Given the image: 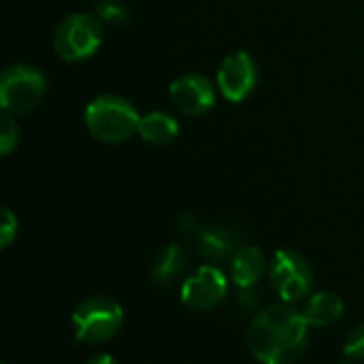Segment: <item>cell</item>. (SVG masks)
I'll return each mask as SVG.
<instances>
[{
	"instance_id": "obj_2",
	"label": "cell",
	"mask_w": 364,
	"mask_h": 364,
	"mask_svg": "<svg viewBox=\"0 0 364 364\" xmlns=\"http://www.w3.org/2000/svg\"><path fill=\"white\" fill-rule=\"evenodd\" d=\"M85 126L90 134L107 145H119L139 134V124L141 115L132 107L130 100L115 96V94H105L94 98L85 107Z\"/></svg>"
},
{
	"instance_id": "obj_7",
	"label": "cell",
	"mask_w": 364,
	"mask_h": 364,
	"mask_svg": "<svg viewBox=\"0 0 364 364\" xmlns=\"http://www.w3.org/2000/svg\"><path fill=\"white\" fill-rule=\"evenodd\" d=\"M228 296V277L215 264L198 267L181 284V303L192 311H213Z\"/></svg>"
},
{
	"instance_id": "obj_18",
	"label": "cell",
	"mask_w": 364,
	"mask_h": 364,
	"mask_svg": "<svg viewBox=\"0 0 364 364\" xmlns=\"http://www.w3.org/2000/svg\"><path fill=\"white\" fill-rule=\"evenodd\" d=\"M85 364H119L115 360V356H111V354H107V352H98V354H94V356H90Z\"/></svg>"
},
{
	"instance_id": "obj_16",
	"label": "cell",
	"mask_w": 364,
	"mask_h": 364,
	"mask_svg": "<svg viewBox=\"0 0 364 364\" xmlns=\"http://www.w3.org/2000/svg\"><path fill=\"white\" fill-rule=\"evenodd\" d=\"M343 354L352 363H364V322H360L358 326H354L348 333V337L343 341Z\"/></svg>"
},
{
	"instance_id": "obj_17",
	"label": "cell",
	"mask_w": 364,
	"mask_h": 364,
	"mask_svg": "<svg viewBox=\"0 0 364 364\" xmlns=\"http://www.w3.org/2000/svg\"><path fill=\"white\" fill-rule=\"evenodd\" d=\"M0 213H2V220H0V247H2V250H9L11 243H13L15 237H17L19 224H17L15 213H13L9 207H2Z\"/></svg>"
},
{
	"instance_id": "obj_6",
	"label": "cell",
	"mask_w": 364,
	"mask_h": 364,
	"mask_svg": "<svg viewBox=\"0 0 364 364\" xmlns=\"http://www.w3.org/2000/svg\"><path fill=\"white\" fill-rule=\"evenodd\" d=\"M102 43V23L87 13L64 17L53 32V49L64 62H81L92 58Z\"/></svg>"
},
{
	"instance_id": "obj_20",
	"label": "cell",
	"mask_w": 364,
	"mask_h": 364,
	"mask_svg": "<svg viewBox=\"0 0 364 364\" xmlns=\"http://www.w3.org/2000/svg\"><path fill=\"white\" fill-rule=\"evenodd\" d=\"M2 364H11V363H2Z\"/></svg>"
},
{
	"instance_id": "obj_14",
	"label": "cell",
	"mask_w": 364,
	"mask_h": 364,
	"mask_svg": "<svg viewBox=\"0 0 364 364\" xmlns=\"http://www.w3.org/2000/svg\"><path fill=\"white\" fill-rule=\"evenodd\" d=\"M186 264H188V254H186V250L181 245H177V243L164 245L156 254L154 264H151V279H154V284L160 286V288L173 284L186 271Z\"/></svg>"
},
{
	"instance_id": "obj_5",
	"label": "cell",
	"mask_w": 364,
	"mask_h": 364,
	"mask_svg": "<svg viewBox=\"0 0 364 364\" xmlns=\"http://www.w3.org/2000/svg\"><path fill=\"white\" fill-rule=\"evenodd\" d=\"M47 94L45 75L26 64L6 66L0 77V107L9 115H26L34 111Z\"/></svg>"
},
{
	"instance_id": "obj_12",
	"label": "cell",
	"mask_w": 364,
	"mask_h": 364,
	"mask_svg": "<svg viewBox=\"0 0 364 364\" xmlns=\"http://www.w3.org/2000/svg\"><path fill=\"white\" fill-rule=\"evenodd\" d=\"M198 247H200V254L211 264H218V262L230 260L237 254V250H239V235L232 228H228V226L209 224V226H205L198 232Z\"/></svg>"
},
{
	"instance_id": "obj_10",
	"label": "cell",
	"mask_w": 364,
	"mask_h": 364,
	"mask_svg": "<svg viewBox=\"0 0 364 364\" xmlns=\"http://www.w3.org/2000/svg\"><path fill=\"white\" fill-rule=\"evenodd\" d=\"M267 269L269 262L264 252L256 245H243L230 258V282L237 286V290L256 288L258 282L264 277Z\"/></svg>"
},
{
	"instance_id": "obj_13",
	"label": "cell",
	"mask_w": 364,
	"mask_h": 364,
	"mask_svg": "<svg viewBox=\"0 0 364 364\" xmlns=\"http://www.w3.org/2000/svg\"><path fill=\"white\" fill-rule=\"evenodd\" d=\"M139 136L149 145L164 147L179 136V124L173 115L164 111H151L147 115H141Z\"/></svg>"
},
{
	"instance_id": "obj_15",
	"label": "cell",
	"mask_w": 364,
	"mask_h": 364,
	"mask_svg": "<svg viewBox=\"0 0 364 364\" xmlns=\"http://www.w3.org/2000/svg\"><path fill=\"white\" fill-rule=\"evenodd\" d=\"M19 143V126L13 119V115L4 113L0 122V154L9 156Z\"/></svg>"
},
{
	"instance_id": "obj_4",
	"label": "cell",
	"mask_w": 364,
	"mask_h": 364,
	"mask_svg": "<svg viewBox=\"0 0 364 364\" xmlns=\"http://www.w3.org/2000/svg\"><path fill=\"white\" fill-rule=\"evenodd\" d=\"M269 279L282 303H301L314 292V269L296 250H277L269 262Z\"/></svg>"
},
{
	"instance_id": "obj_8",
	"label": "cell",
	"mask_w": 364,
	"mask_h": 364,
	"mask_svg": "<svg viewBox=\"0 0 364 364\" xmlns=\"http://www.w3.org/2000/svg\"><path fill=\"white\" fill-rule=\"evenodd\" d=\"M258 85V64L247 51L226 55L218 68V90L230 102H243Z\"/></svg>"
},
{
	"instance_id": "obj_19",
	"label": "cell",
	"mask_w": 364,
	"mask_h": 364,
	"mask_svg": "<svg viewBox=\"0 0 364 364\" xmlns=\"http://www.w3.org/2000/svg\"><path fill=\"white\" fill-rule=\"evenodd\" d=\"M343 364H356V363H343Z\"/></svg>"
},
{
	"instance_id": "obj_11",
	"label": "cell",
	"mask_w": 364,
	"mask_h": 364,
	"mask_svg": "<svg viewBox=\"0 0 364 364\" xmlns=\"http://www.w3.org/2000/svg\"><path fill=\"white\" fill-rule=\"evenodd\" d=\"M301 311L311 328H331L341 320L346 305L337 292L320 290L311 292V296L305 299V307Z\"/></svg>"
},
{
	"instance_id": "obj_1",
	"label": "cell",
	"mask_w": 364,
	"mask_h": 364,
	"mask_svg": "<svg viewBox=\"0 0 364 364\" xmlns=\"http://www.w3.org/2000/svg\"><path fill=\"white\" fill-rule=\"evenodd\" d=\"M309 346V324L301 309L275 303L260 309L247 328L250 354L260 364H296Z\"/></svg>"
},
{
	"instance_id": "obj_3",
	"label": "cell",
	"mask_w": 364,
	"mask_h": 364,
	"mask_svg": "<svg viewBox=\"0 0 364 364\" xmlns=\"http://www.w3.org/2000/svg\"><path fill=\"white\" fill-rule=\"evenodd\" d=\"M75 339L83 346L111 341L124 326V307L109 296H87L73 311Z\"/></svg>"
},
{
	"instance_id": "obj_9",
	"label": "cell",
	"mask_w": 364,
	"mask_h": 364,
	"mask_svg": "<svg viewBox=\"0 0 364 364\" xmlns=\"http://www.w3.org/2000/svg\"><path fill=\"white\" fill-rule=\"evenodd\" d=\"M168 96L177 111L190 117H198L213 109L218 92H215V85L205 75L188 73V75L177 77L171 83Z\"/></svg>"
}]
</instances>
